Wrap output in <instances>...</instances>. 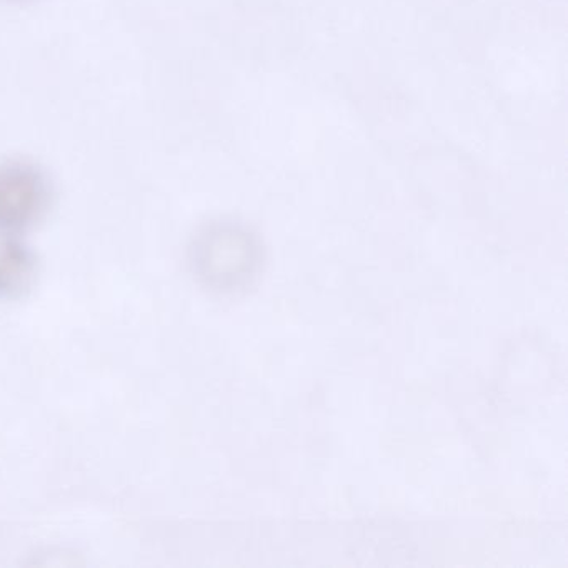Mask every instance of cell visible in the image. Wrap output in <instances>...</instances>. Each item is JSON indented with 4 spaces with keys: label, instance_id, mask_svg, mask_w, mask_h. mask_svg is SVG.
<instances>
[{
    "label": "cell",
    "instance_id": "obj_1",
    "mask_svg": "<svg viewBox=\"0 0 568 568\" xmlns=\"http://www.w3.org/2000/svg\"><path fill=\"white\" fill-rule=\"evenodd\" d=\"M54 187L48 172L29 159L0 162V231L21 235L51 209Z\"/></svg>",
    "mask_w": 568,
    "mask_h": 568
},
{
    "label": "cell",
    "instance_id": "obj_2",
    "mask_svg": "<svg viewBox=\"0 0 568 568\" xmlns=\"http://www.w3.org/2000/svg\"><path fill=\"white\" fill-rule=\"evenodd\" d=\"M38 278V258L18 234L0 231V297L19 298Z\"/></svg>",
    "mask_w": 568,
    "mask_h": 568
}]
</instances>
